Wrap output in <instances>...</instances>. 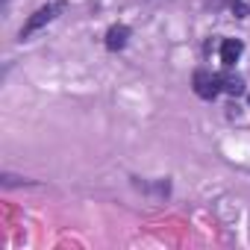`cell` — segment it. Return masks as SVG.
I'll list each match as a JSON object with an SVG mask.
<instances>
[{
	"instance_id": "6da1fadb",
	"label": "cell",
	"mask_w": 250,
	"mask_h": 250,
	"mask_svg": "<svg viewBox=\"0 0 250 250\" xmlns=\"http://www.w3.org/2000/svg\"><path fill=\"white\" fill-rule=\"evenodd\" d=\"M65 9H68V0H50V3L39 6V9L27 18V24L21 27V39H24V42H27V39H33L39 30H44L47 24H53Z\"/></svg>"
},
{
	"instance_id": "7a4b0ae2",
	"label": "cell",
	"mask_w": 250,
	"mask_h": 250,
	"mask_svg": "<svg viewBox=\"0 0 250 250\" xmlns=\"http://www.w3.org/2000/svg\"><path fill=\"white\" fill-rule=\"evenodd\" d=\"M194 94L203 97V100H212L221 94V77L212 74V71H194Z\"/></svg>"
},
{
	"instance_id": "3957f363",
	"label": "cell",
	"mask_w": 250,
	"mask_h": 250,
	"mask_svg": "<svg viewBox=\"0 0 250 250\" xmlns=\"http://www.w3.org/2000/svg\"><path fill=\"white\" fill-rule=\"evenodd\" d=\"M127 42H130V27L127 24H112L109 30H106V50H124L127 47Z\"/></svg>"
},
{
	"instance_id": "277c9868",
	"label": "cell",
	"mask_w": 250,
	"mask_h": 250,
	"mask_svg": "<svg viewBox=\"0 0 250 250\" xmlns=\"http://www.w3.org/2000/svg\"><path fill=\"white\" fill-rule=\"evenodd\" d=\"M241 50H244V44H241L238 39H224V42H221V62H224V68H232V65L238 62Z\"/></svg>"
},
{
	"instance_id": "5b68a950",
	"label": "cell",
	"mask_w": 250,
	"mask_h": 250,
	"mask_svg": "<svg viewBox=\"0 0 250 250\" xmlns=\"http://www.w3.org/2000/svg\"><path fill=\"white\" fill-rule=\"evenodd\" d=\"M221 77V91L227 94H244V80L235 74H218Z\"/></svg>"
},
{
	"instance_id": "8992f818",
	"label": "cell",
	"mask_w": 250,
	"mask_h": 250,
	"mask_svg": "<svg viewBox=\"0 0 250 250\" xmlns=\"http://www.w3.org/2000/svg\"><path fill=\"white\" fill-rule=\"evenodd\" d=\"M229 3H232V9L238 12V18H244V15H247V6H244V0H229Z\"/></svg>"
}]
</instances>
